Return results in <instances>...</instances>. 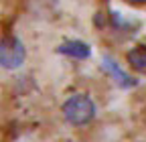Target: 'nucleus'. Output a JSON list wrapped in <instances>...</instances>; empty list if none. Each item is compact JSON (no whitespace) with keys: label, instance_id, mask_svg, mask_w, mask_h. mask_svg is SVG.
I'll use <instances>...</instances> for the list:
<instances>
[{"label":"nucleus","instance_id":"f257e3e1","mask_svg":"<svg viewBox=\"0 0 146 142\" xmlns=\"http://www.w3.org/2000/svg\"><path fill=\"white\" fill-rule=\"evenodd\" d=\"M63 116L71 126H87L96 118V104L85 94H73L63 104Z\"/></svg>","mask_w":146,"mask_h":142},{"label":"nucleus","instance_id":"f03ea898","mask_svg":"<svg viewBox=\"0 0 146 142\" xmlns=\"http://www.w3.org/2000/svg\"><path fill=\"white\" fill-rule=\"evenodd\" d=\"M27 59V49L23 41H18L16 37H2L0 39V67L14 71L18 69Z\"/></svg>","mask_w":146,"mask_h":142},{"label":"nucleus","instance_id":"7ed1b4c3","mask_svg":"<svg viewBox=\"0 0 146 142\" xmlns=\"http://www.w3.org/2000/svg\"><path fill=\"white\" fill-rule=\"evenodd\" d=\"M57 53L67 55V57H73V59H87L91 55V49L83 41H63L57 47Z\"/></svg>","mask_w":146,"mask_h":142},{"label":"nucleus","instance_id":"20e7f679","mask_svg":"<svg viewBox=\"0 0 146 142\" xmlns=\"http://www.w3.org/2000/svg\"><path fill=\"white\" fill-rule=\"evenodd\" d=\"M126 61H128L132 71L146 75V45H138V47L130 49L126 55Z\"/></svg>","mask_w":146,"mask_h":142},{"label":"nucleus","instance_id":"39448f33","mask_svg":"<svg viewBox=\"0 0 146 142\" xmlns=\"http://www.w3.org/2000/svg\"><path fill=\"white\" fill-rule=\"evenodd\" d=\"M104 69H106V71H110V73L116 77V81H118V85H120V87H132V85H136V79H132L130 75H126L124 71H122V69L112 61V59H110V57H106V59H104Z\"/></svg>","mask_w":146,"mask_h":142},{"label":"nucleus","instance_id":"423d86ee","mask_svg":"<svg viewBox=\"0 0 146 142\" xmlns=\"http://www.w3.org/2000/svg\"><path fill=\"white\" fill-rule=\"evenodd\" d=\"M126 4H132V6H144L146 0H124Z\"/></svg>","mask_w":146,"mask_h":142}]
</instances>
